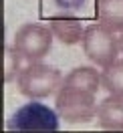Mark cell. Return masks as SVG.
I'll list each match as a JSON object with an SVG mask.
<instances>
[{
    "instance_id": "obj_3",
    "label": "cell",
    "mask_w": 123,
    "mask_h": 133,
    "mask_svg": "<svg viewBox=\"0 0 123 133\" xmlns=\"http://www.w3.org/2000/svg\"><path fill=\"white\" fill-rule=\"evenodd\" d=\"M59 113H55L49 105L38 99H30L22 107L14 111L8 119V131H57L59 129Z\"/></svg>"
},
{
    "instance_id": "obj_2",
    "label": "cell",
    "mask_w": 123,
    "mask_h": 133,
    "mask_svg": "<svg viewBox=\"0 0 123 133\" xmlns=\"http://www.w3.org/2000/svg\"><path fill=\"white\" fill-rule=\"evenodd\" d=\"M55 107H57V113L61 115V119L71 125L89 123L93 117H97L95 93L79 89V87L63 85L57 91Z\"/></svg>"
},
{
    "instance_id": "obj_10",
    "label": "cell",
    "mask_w": 123,
    "mask_h": 133,
    "mask_svg": "<svg viewBox=\"0 0 123 133\" xmlns=\"http://www.w3.org/2000/svg\"><path fill=\"white\" fill-rule=\"evenodd\" d=\"M101 87L109 95L123 97V58H117L115 63L103 69L101 73Z\"/></svg>"
},
{
    "instance_id": "obj_6",
    "label": "cell",
    "mask_w": 123,
    "mask_h": 133,
    "mask_svg": "<svg viewBox=\"0 0 123 133\" xmlns=\"http://www.w3.org/2000/svg\"><path fill=\"white\" fill-rule=\"evenodd\" d=\"M49 26L55 38L59 42H63L67 46H73L77 42L83 41V34H85V28H83L81 20L75 16H67V14H57L49 20Z\"/></svg>"
},
{
    "instance_id": "obj_11",
    "label": "cell",
    "mask_w": 123,
    "mask_h": 133,
    "mask_svg": "<svg viewBox=\"0 0 123 133\" xmlns=\"http://www.w3.org/2000/svg\"><path fill=\"white\" fill-rule=\"evenodd\" d=\"M22 63H24V57L16 50V46L6 44V49H4V83H12L20 77L22 69H24Z\"/></svg>"
},
{
    "instance_id": "obj_13",
    "label": "cell",
    "mask_w": 123,
    "mask_h": 133,
    "mask_svg": "<svg viewBox=\"0 0 123 133\" xmlns=\"http://www.w3.org/2000/svg\"><path fill=\"white\" fill-rule=\"evenodd\" d=\"M119 52L123 55V32H121V36H119Z\"/></svg>"
},
{
    "instance_id": "obj_8",
    "label": "cell",
    "mask_w": 123,
    "mask_h": 133,
    "mask_svg": "<svg viewBox=\"0 0 123 133\" xmlns=\"http://www.w3.org/2000/svg\"><path fill=\"white\" fill-rule=\"evenodd\" d=\"M99 22L113 32H123V0H97Z\"/></svg>"
},
{
    "instance_id": "obj_4",
    "label": "cell",
    "mask_w": 123,
    "mask_h": 133,
    "mask_svg": "<svg viewBox=\"0 0 123 133\" xmlns=\"http://www.w3.org/2000/svg\"><path fill=\"white\" fill-rule=\"evenodd\" d=\"M83 50L91 63H95L99 66H109L111 63L117 61L119 55V38L115 36L111 28L99 24H89L85 28L83 34Z\"/></svg>"
},
{
    "instance_id": "obj_5",
    "label": "cell",
    "mask_w": 123,
    "mask_h": 133,
    "mask_svg": "<svg viewBox=\"0 0 123 133\" xmlns=\"http://www.w3.org/2000/svg\"><path fill=\"white\" fill-rule=\"evenodd\" d=\"M53 36L55 34L50 30V26L28 22V24H22L14 32V46L28 63L42 61L53 46Z\"/></svg>"
},
{
    "instance_id": "obj_9",
    "label": "cell",
    "mask_w": 123,
    "mask_h": 133,
    "mask_svg": "<svg viewBox=\"0 0 123 133\" xmlns=\"http://www.w3.org/2000/svg\"><path fill=\"white\" fill-rule=\"evenodd\" d=\"M63 85L69 87H79L85 91L97 93L101 87V73H97L95 66H77L63 79Z\"/></svg>"
},
{
    "instance_id": "obj_7",
    "label": "cell",
    "mask_w": 123,
    "mask_h": 133,
    "mask_svg": "<svg viewBox=\"0 0 123 133\" xmlns=\"http://www.w3.org/2000/svg\"><path fill=\"white\" fill-rule=\"evenodd\" d=\"M97 123L103 129H123V97L111 95L97 105Z\"/></svg>"
},
{
    "instance_id": "obj_12",
    "label": "cell",
    "mask_w": 123,
    "mask_h": 133,
    "mask_svg": "<svg viewBox=\"0 0 123 133\" xmlns=\"http://www.w3.org/2000/svg\"><path fill=\"white\" fill-rule=\"evenodd\" d=\"M55 4L63 10H79L83 8L85 0H55Z\"/></svg>"
},
{
    "instance_id": "obj_1",
    "label": "cell",
    "mask_w": 123,
    "mask_h": 133,
    "mask_svg": "<svg viewBox=\"0 0 123 133\" xmlns=\"http://www.w3.org/2000/svg\"><path fill=\"white\" fill-rule=\"evenodd\" d=\"M18 91L28 99H47L63 87V75L55 66L42 61H33L22 69L20 77L16 79Z\"/></svg>"
}]
</instances>
